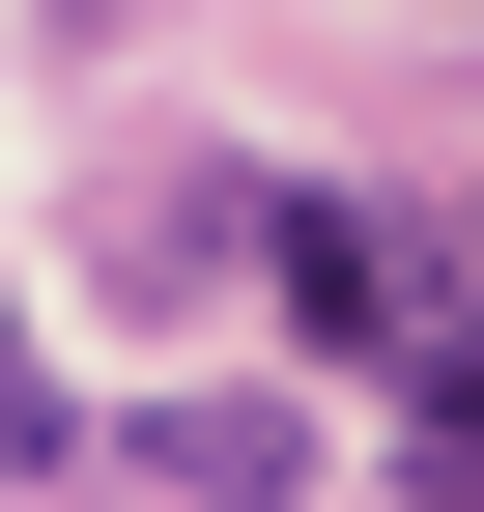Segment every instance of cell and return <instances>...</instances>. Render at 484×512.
Listing matches in <instances>:
<instances>
[{
    "instance_id": "obj_1",
    "label": "cell",
    "mask_w": 484,
    "mask_h": 512,
    "mask_svg": "<svg viewBox=\"0 0 484 512\" xmlns=\"http://www.w3.org/2000/svg\"><path fill=\"white\" fill-rule=\"evenodd\" d=\"M228 228H257V285H285V313H314V342H342V370H399V342H428V256H399L371 200H228Z\"/></svg>"
},
{
    "instance_id": "obj_2",
    "label": "cell",
    "mask_w": 484,
    "mask_h": 512,
    "mask_svg": "<svg viewBox=\"0 0 484 512\" xmlns=\"http://www.w3.org/2000/svg\"><path fill=\"white\" fill-rule=\"evenodd\" d=\"M143 484H171V512H285L314 427H285V399H143Z\"/></svg>"
},
{
    "instance_id": "obj_3",
    "label": "cell",
    "mask_w": 484,
    "mask_h": 512,
    "mask_svg": "<svg viewBox=\"0 0 484 512\" xmlns=\"http://www.w3.org/2000/svg\"><path fill=\"white\" fill-rule=\"evenodd\" d=\"M399 484H428V512H484V342H456V313L399 342Z\"/></svg>"
},
{
    "instance_id": "obj_4",
    "label": "cell",
    "mask_w": 484,
    "mask_h": 512,
    "mask_svg": "<svg viewBox=\"0 0 484 512\" xmlns=\"http://www.w3.org/2000/svg\"><path fill=\"white\" fill-rule=\"evenodd\" d=\"M0 456H57V427H29V313H0Z\"/></svg>"
}]
</instances>
